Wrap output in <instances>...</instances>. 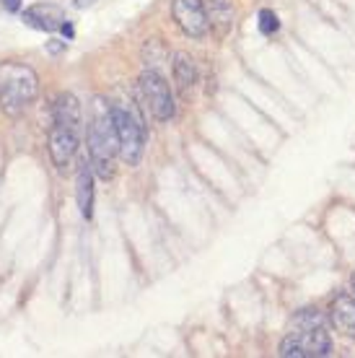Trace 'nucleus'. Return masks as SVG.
Returning a JSON list of instances; mask_svg holds the SVG:
<instances>
[{"mask_svg": "<svg viewBox=\"0 0 355 358\" xmlns=\"http://www.w3.org/2000/svg\"><path fill=\"white\" fill-rule=\"evenodd\" d=\"M140 91H143V99L148 104V110L153 112V117L166 122V119L174 117V96H171V89H168L166 78L158 73V70H143L140 76Z\"/></svg>", "mask_w": 355, "mask_h": 358, "instance_id": "nucleus-5", "label": "nucleus"}, {"mask_svg": "<svg viewBox=\"0 0 355 358\" xmlns=\"http://www.w3.org/2000/svg\"><path fill=\"white\" fill-rule=\"evenodd\" d=\"M171 73H174V80H177V89L187 96L189 91L195 89V83H198V65H195V60L189 58L187 52H177L174 60H171Z\"/></svg>", "mask_w": 355, "mask_h": 358, "instance_id": "nucleus-12", "label": "nucleus"}, {"mask_svg": "<svg viewBox=\"0 0 355 358\" xmlns=\"http://www.w3.org/2000/svg\"><path fill=\"white\" fill-rule=\"evenodd\" d=\"M350 286H353V296H355V275H353V280H350Z\"/></svg>", "mask_w": 355, "mask_h": 358, "instance_id": "nucleus-16", "label": "nucleus"}, {"mask_svg": "<svg viewBox=\"0 0 355 358\" xmlns=\"http://www.w3.org/2000/svg\"><path fill=\"white\" fill-rule=\"evenodd\" d=\"M210 19V29H216L220 37H226L231 26H234V6L231 0H202Z\"/></svg>", "mask_w": 355, "mask_h": 358, "instance_id": "nucleus-13", "label": "nucleus"}, {"mask_svg": "<svg viewBox=\"0 0 355 358\" xmlns=\"http://www.w3.org/2000/svg\"><path fill=\"white\" fill-rule=\"evenodd\" d=\"M40 94V78L31 65L19 60L0 62V110L8 117H19Z\"/></svg>", "mask_w": 355, "mask_h": 358, "instance_id": "nucleus-2", "label": "nucleus"}, {"mask_svg": "<svg viewBox=\"0 0 355 358\" xmlns=\"http://www.w3.org/2000/svg\"><path fill=\"white\" fill-rule=\"evenodd\" d=\"M76 3H78V6H86V3H89V0H76Z\"/></svg>", "mask_w": 355, "mask_h": 358, "instance_id": "nucleus-17", "label": "nucleus"}, {"mask_svg": "<svg viewBox=\"0 0 355 358\" xmlns=\"http://www.w3.org/2000/svg\"><path fill=\"white\" fill-rule=\"evenodd\" d=\"M76 200H78V208L83 219L94 216V167L91 161H80L78 174H76Z\"/></svg>", "mask_w": 355, "mask_h": 358, "instance_id": "nucleus-9", "label": "nucleus"}, {"mask_svg": "<svg viewBox=\"0 0 355 358\" xmlns=\"http://www.w3.org/2000/svg\"><path fill=\"white\" fill-rule=\"evenodd\" d=\"M109 114H112V122H114V130H117L119 156L128 161L130 167H138L143 153H146V130H143V122H138L119 104H114L109 110Z\"/></svg>", "mask_w": 355, "mask_h": 358, "instance_id": "nucleus-4", "label": "nucleus"}, {"mask_svg": "<svg viewBox=\"0 0 355 358\" xmlns=\"http://www.w3.org/2000/svg\"><path fill=\"white\" fill-rule=\"evenodd\" d=\"M52 114H55V125H65V128L80 130V122H83L80 101L76 99L73 94H60L58 99H55Z\"/></svg>", "mask_w": 355, "mask_h": 358, "instance_id": "nucleus-11", "label": "nucleus"}, {"mask_svg": "<svg viewBox=\"0 0 355 358\" xmlns=\"http://www.w3.org/2000/svg\"><path fill=\"white\" fill-rule=\"evenodd\" d=\"M78 143H80V130L65 128V125H55V128L50 130V138H47V151H50L52 164H55L58 169L68 167L70 159H73L76 151H78Z\"/></svg>", "mask_w": 355, "mask_h": 358, "instance_id": "nucleus-7", "label": "nucleus"}, {"mask_svg": "<svg viewBox=\"0 0 355 358\" xmlns=\"http://www.w3.org/2000/svg\"><path fill=\"white\" fill-rule=\"evenodd\" d=\"M332 338L327 330V319L319 309H301L293 322L291 332L280 340L277 356L283 358H322L329 356Z\"/></svg>", "mask_w": 355, "mask_h": 358, "instance_id": "nucleus-1", "label": "nucleus"}, {"mask_svg": "<svg viewBox=\"0 0 355 358\" xmlns=\"http://www.w3.org/2000/svg\"><path fill=\"white\" fill-rule=\"evenodd\" d=\"M24 24H29L40 31H58L65 26V13L62 8L52 6V3H37L31 8L24 10Z\"/></svg>", "mask_w": 355, "mask_h": 358, "instance_id": "nucleus-8", "label": "nucleus"}, {"mask_svg": "<svg viewBox=\"0 0 355 358\" xmlns=\"http://www.w3.org/2000/svg\"><path fill=\"white\" fill-rule=\"evenodd\" d=\"M171 16H174L177 26L187 37H205L210 31V19H207L202 0H174L171 3Z\"/></svg>", "mask_w": 355, "mask_h": 358, "instance_id": "nucleus-6", "label": "nucleus"}, {"mask_svg": "<svg viewBox=\"0 0 355 358\" xmlns=\"http://www.w3.org/2000/svg\"><path fill=\"white\" fill-rule=\"evenodd\" d=\"M277 29H280V21H277L275 10H262V13H259V31H262L265 37H272Z\"/></svg>", "mask_w": 355, "mask_h": 358, "instance_id": "nucleus-14", "label": "nucleus"}, {"mask_svg": "<svg viewBox=\"0 0 355 358\" xmlns=\"http://www.w3.org/2000/svg\"><path fill=\"white\" fill-rule=\"evenodd\" d=\"M329 319L345 338L355 340V296H337L329 307Z\"/></svg>", "mask_w": 355, "mask_h": 358, "instance_id": "nucleus-10", "label": "nucleus"}, {"mask_svg": "<svg viewBox=\"0 0 355 358\" xmlns=\"http://www.w3.org/2000/svg\"><path fill=\"white\" fill-rule=\"evenodd\" d=\"M86 140H89V161L94 171L101 179H112V174H114L112 159L119 153V140L114 122H112V114H101V117L91 119L89 138Z\"/></svg>", "mask_w": 355, "mask_h": 358, "instance_id": "nucleus-3", "label": "nucleus"}, {"mask_svg": "<svg viewBox=\"0 0 355 358\" xmlns=\"http://www.w3.org/2000/svg\"><path fill=\"white\" fill-rule=\"evenodd\" d=\"M3 6H6V10H10V13H16V10L21 8V0H3Z\"/></svg>", "mask_w": 355, "mask_h": 358, "instance_id": "nucleus-15", "label": "nucleus"}]
</instances>
